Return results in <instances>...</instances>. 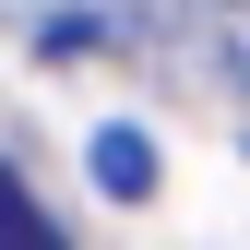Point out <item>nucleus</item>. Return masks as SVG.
<instances>
[{
    "instance_id": "f257e3e1",
    "label": "nucleus",
    "mask_w": 250,
    "mask_h": 250,
    "mask_svg": "<svg viewBox=\"0 0 250 250\" xmlns=\"http://www.w3.org/2000/svg\"><path fill=\"white\" fill-rule=\"evenodd\" d=\"M0 250H72V238H60V214L24 191V167H0Z\"/></svg>"
},
{
    "instance_id": "f03ea898",
    "label": "nucleus",
    "mask_w": 250,
    "mask_h": 250,
    "mask_svg": "<svg viewBox=\"0 0 250 250\" xmlns=\"http://www.w3.org/2000/svg\"><path fill=\"white\" fill-rule=\"evenodd\" d=\"M96 191H107V203H143V191H155V143H143V131H96Z\"/></svg>"
}]
</instances>
